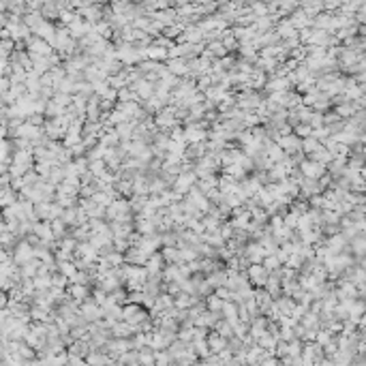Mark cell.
Here are the masks:
<instances>
[{
	"mask_svg": "<svg viewBox=\"0 0 366 366\" xmlns=\"http://www.w3.org/2000/svg\"><path fill=\"white\" fill-rule=\"evenodd\" d=\"M246 276H249L253 287H266L268 276H270V270H268L263 263H249V268H246Z\"/></svg>",
	"mask_w": 366,
	"mask_h": 366,
	"instance_id": "cell-1",
	"label": "cell"
},
{
	"mask_svg": "<svg viewBox=\"0 0 366 366\" xmlns=\"http://www.w3.org/2000/svg\"><path fill=\"white\" fill-rule=\"evenodd\" d=\"M244 257L249 259V263H261L263 257H266V251H263L261 242H259V240L246 242V246H244Z\"/></svg>",
	"mask_w": 366,
	"mask_h": 366,
	"instance_id": "cell-2",
	"label": "cell"
},
{
	"mask_svg": "<svg viewBox=\"0 0 366 366\" xmlns=\"http://www.w3.org/2000/svg\"><path fill=\"white\" fill-rule=\"evenodd\" d=\"M165 266H167V261H165L163 253H159V251L152 253V255L148 257V261H146V270H148L150 276H152V274H163Z\"/></svg>",
	"mask_w": 366,
	"mask_h": 366,
	"instance_id": "cell-3",
	"label": "cell"
},
{
	"mask_svg": "<svg viewBox=\"0 0 366 366\" xmlns=\"http://www.w3.org/2000/svg\"><path fill=\"white\" fill-rule=\"evenodd\" d=\"M67 292L71 293V298H73V300H77L79 304L86 302V300H88L90 295H92V293H90V289H88V285H86V283H71V285H69V287H67Z\"/></svg>",
	"mask_w": 366,
	"mask_h": 366,
	"instance_id": "cell-4",
	"label": "cell"
},
{
	"mask_svg": "<svg viewBox=\"0 0 366 366\" xmlns=\"http://www.w3.org/2000/svg\"><path fill=\"white\" fill-rule=\"evenodd\" d=\"M133 90H135L137 96H139L142 101H148L150 96L157 94L154 82H150V79H137V86H133Z\"/></svg>",
	"mask_w": 366,
	"mask_h": 366,
	"instance_id": "cell-5",
	"label": "cell"
},
{
	"mask_svg": "<svg viewBox=\"0 0 366 366\" xmlns=\"http://www.w3.org/2000/svg\"><path fill=\"white\" fill-rule=\"evenodd\" d=\"M208 343H210V347H212L214 353H220V351H225V349L229 347V338L223 336L220 332H210V334H208Z\"/></svg>",
	"mask_w": 366,
	"mask_h": 366,
	"instance_id": "cell-6",
	"label": "cell"
},
{
	"mask_svg": "<svg viewBox=\"0 0 366 366\" xmlns=\"http://www.w3.org/2000/svg\"><path fill=\"white\" fill-rule=\"evenodd\" d=\"M225 302L227 300H223L220 295L214 292V293H210V295H206V306L210 311H214V313H223V306H225Z\"/></svg>",
	"mask_w": 366,
	"mask_h": 366,
	"instance_id": "cell-7",
	"label": "cell"
},
{
	"mask_svg": "<svg viewBox=\"0 0 366 366\" xmlns=\"http://www.w3.org/2000/svg\"><path fill=\"white\" fill-rule=\"evenodd\" d=\"M276 144L285 152H295V150H298V137H293V135H281L276 139Z\"/></svg>",
	"mask_w": 366,
	"mask_h": 366,
	"instance_id": "cell-8",
	"label": "cell"
},
{
	"mask_svg": "<svg viewBox=\"0 0 366 366\" xmlns=\"http://www.w3.org/2000/svg\"><path fill=\"white\" fill-rule=\"evenodd\" d=\"M263 266H266L270 272L278 270V268H281V257H278L276 253H272V255H266V257H263Z\"/></svg>",
	"mask_w": 366,
	"mask_h": 366,
	"instance_id": "cell-9",
	"label": "cell"
},
{
	"mask_svg": "<svg viewBox=\"0 0 366 366\" xmlns=\"http://www.w3.org/2000/svg\"><path fill=\"white\" fill-rule=\"evenodd\" d=\"M276 306L283 311V315H287L289 311L293 309V302L289 298H285V295H281V298H276Z\"/></svg>",
	"mask_w": 366,
	"mask_h": 366,
	"instance_id": "cell-10",
	"label": "cell"
},
{
	"mask_svg": "<svg viewBox=\"0 0 366 366\" xmlns=\"http://www.w3.org/2000/svg\"><path fill=\"white\" fill-rule=\"evenodd\" d=\"M169 67H171V71H174V73H186V67H184V64H180V62H169Z\"/></svg>",
	"mask_w": 366,
	"mask_h": 366,
	"instance_id": "cell-11",
	"label": "cell"
},
{
	"mask_svg": "<svg viewBox=\"0 0 366 366\" xmlns=\"http://www.w3.org/2000/svg\"><path fill=\"white\" fill-rule=\"evenodd\" d=\"M311 133V128L306 127V125H300V127H295V135H300V137H306Z\"/></svg>",
	"mask_w": 366,
	"mask_h": 366,
	"instance_id": "cell-12",
	"label": "cell"
},
{
	"mask_svg": "<svg viewBox=\"0 0 366 366\" xmlns=\"http://www.w3.org/2000/svg\"><path fill=\"white\" fill-rule=\"evenodd\" d=\"M315 148H317V146H315L313 139H306V142H304V150H306V152H313Z\"/></svg>",
	"mask_w": 366,
	"mask_h": 366,
	"instance_id": "cell-13",
	"label": "cell"
}]
</instances>
